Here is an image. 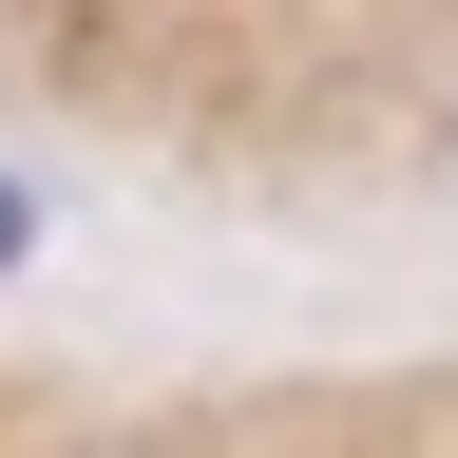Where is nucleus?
Segmentation results:
<instances>
[{"mask_svg": "<svg viewBox=\"0 0 458 458\" xmlns=\"http://www.w3.org/2000/svg\"><path fill=\"white\" fill-rule=\"evenodd\" d=\"M20 249H38V191H20V172H0V286H20Z\"/></svg>", "mask_w": 458, "mask_h": 458, "instance_id": "1", "label": "nucleus"}]
</instances>
